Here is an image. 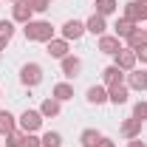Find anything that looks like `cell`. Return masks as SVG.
Listing matches in <instances>:
<instances>
[{
    "label": "cell",
    "instance_id": "obj_36",
    "mask_svg": "<svg viewBox=\"0 0 147 147\" xmlns=\"http://www.w3.org/2000/svg\"><path fill=\"white\" fill-rule=\"evenodd\" d=\"M144 34H147V28H144Z\"/></svg>",
    "mask_w": 147,
    "mask_h": 147
},
{
    "label": "cell",
    "instance_id": "obj_1",
    "mask_svg": "<svg viewBox=\"0 0 147 147\" xmlns=\"http://www.w3.org/2000/svg\"><path fill=\"white\" fill-rule=\"evenodd\" d=\"M23 34L28 42H48V40H54V26L48 20H31L23 26Z\"/></svg>",
    "mask_w": 147,
    "mask_h": 147
},
{
    "label": "cell",
    "instance_id": "obj_22",
    "mask_svg": "<svg viewBox=\"0 0 147 147\" xmlns=\"http://www.w3.org/2000/svg\"><path fill=\"white\" fill-rule=\"evenodd\" d=\"M122 17H127L130 23H136V26H142V9H139V3H136V0L125 3V14H122Z\"/></svg>",
    "mask_w": 147,
    "mask_h": 147
},
{
    "label": "cell",
    "instance_id": "obj_15",
    "mask_svg": "<svg viewBox=\"0 0 147 147\" xmlns=\"http://www.w3.org/2000/svg\"><path fill=\"white\" fill-rule=\"evenodd\" d=\"M85 99H88V105H105L108 102V88L105 85H91L85 91Z\"/></svg>",
    "mask_w": 147,
    "mask_h": 147
},
{
    "label": "cell",
    "instance_id": "obj_4",
    "mask_svg": "<svg viewBox=\"0 0 147 147\" xmlns=\"http://www.w3.org/2000/svg\"><path fill=\"white\" fill-rule=\"evenodd\" d=\"M125 85H127L130 91L144 93L147 91V71H144V68H133V71H127V74H125Z\"/></svg>",
    "mask_w": 147,
    "mask_h": 147
},
{
    "label": "cell",
    "instance_id": "obj_28",
    "mask_svg": "<svg viewBox=\"0 0 147 147\" xmlns=\"http://www.w3.org/2000/svg\"><path fill=\"white\" fill-rule=\"evenodd\" d=\"M133 116L144 122V119H147V102H136V105H133Z\"/></svg>",
    "mask_w": 147,
    "mask_h": 147
},
{
    "label": "cell",
    "instance_id": "obj_14",
    "mask_svg": "<svg viewBox=\"0 0 147 147\" xmlns=\"http://www.w3.org/2000/svg\"><path fill=\"white\" fill-rule=\"evenodd\" d=\"M37 110L42 113V119H57V116L62 113V102H57L54 96H48V99H42V105Z\"/></svg>",
    "mask_w": 147,
    "mask_h": 147
},
{
    "label": "cell",
    "instance_id": "obj_29",
    "mask_svg": "<svg viewBox=\"0 0 147 147\" xmlns=\"http://www.w3.org/2000/svg\"><path fill=\"white\" fill-rule=\"evenodd\" d=\"M23 147H42V139H40L37 133H26V142H23Z\"/></svg>",
    "mask_w": 147,
    "mask_h": 147
},
{
    "label": "cell",
    "instance_id": "obj_19",
    "mask_svg": "<svg viewBox=\"0 0 147 147\" xmlns=\"http://www.w3.org/2000/svg\"><path fill=\"white\" fill-rule=\"evenodd\" d=\"M14 20H0V48H6L11 40H14Z\"/></svg>",
    "mask_w": 147,
    "mask_h": 147
},
{
    "label": "cell",
    "instance_id": "obj_26",
    "mask_svg": "<svg viewBox=\"0 0 147 147\" xmlns=\"http://www.w3.org/2000/svg\"><path fill=\"white\" fill-rule=\"evenodd\" d=\"M23 142H26V133H23L20 127L6 136V147H23Z\"/></svg>",
    "mask_w": 147,
    "mask_h": 147
},
{
    "label": "cell",
    "instance_id": "obj_2",
    "mask_svg": "<svg viewBox=\"0 0 147 147\" xmlns=\"http://www.w3.org/2000/svg\"><path fill=\"white\" fill-rule=\"evenodd\" d=\"M42 65L40 62H26L23 68H20V82L26 85V88H37L40 82H42Z\"/></svg>",
    "mask_w": 147,
    "mask_h": 147
},
{
    "label": "cell",
    "instance_id": "obj_31",
    "mask_svg": "<svg viewBox=\"0 0 147 147\" xmlns=\"http://www.w3.org/2000/svg\"><path fill=\"white\" fill-rule=\"evenodd\" d=\"M96 147H116V142H113V139H108V136H102V139L96 142Z\"/></svg>",
    "mask_w": 147,
    "mask_h": 147
},
{
    "label": "cell",
    "instance_id": "obj_10",
    "mask_svg": "<svg viewBox=\"0 0 147 147\" xmlns=\"http://www.w3.org/2000/svg\"><path fill=\"white\" fill-rule=\"evenodd\" d=\"M85 31H88V34H93V37L108 34V20L102 17V14H96V11H93L91 17L85 20Z\"/></svg>",
    "mask_w": 147,
    "mask_h": 147
},
{
    "label": "cell",
    "instance_id": "obj_25",
    "mask_svg": "<svg viewBox=\"0 0 147 147\" xmlns=\"http://www.w3.org/2000/svg\"><path fill=\"white\" fill-rule=\"evenodd\" d=\"M40 139H42V147H62V133L57 130H45Z\"/></svg>",
    "mask_w": 147,
    "mask_h": 147
},
{
    "label": "cell",
    "instance_id": "obj_12",
    "mask_svg": "<svg viewBox=\"0 0 147 147\" xmlns=\"http://www.w3.org/2000/svg\"><path fill=\"white\" fill-rule=\"evenodd\" d=\"M119 133H122L125 139H139V136H142V119H136V116H127V119L119 125Z\"/></svg>",
    "mask_w": 147,
    "mask_h": 147
},
{
    "label": "cell",
    "instance_id": "obj_13",
    "mask_svg": "<svg viewBox=\"0 0 147 147\" xmlns=\"http://www.w3.org/2000/svg\"><path fill=\"white\" fill-rule=\"evenodd\" d=\"M127 93H130V88L125 82H116V85L108 88V102L110 105H125V102H127Z\"/></svg>",
    "mask_w": 147,
    "mask_h": 147
},
{
    "label": "cell",
    "instance_id": "obj_23",
    "mask_svg": "<svg viewBox=\"0 0 147 147\" xmlns=\"http://www.w3.org/2000/svg\"><path fill=\"white\" fill-rule=\"evenodd\" d=\"M133 28H136V23H130L127 17H119V20H116V26H113V34L119 37V40H125Z\"/></svg>",
    "mask_w": 147,
    "mask_h": 147
},
{
    "label": "cell",
    "instance_id": "obj_17",
    "mask_svg": "<svg viewBox=\"0 0 147 147\" xmlns=\"http://www.w3.org/2000/svg\"><path fill=\"white\" fill-rule=\"evenodd\" d=\"M51 96H54L57 102H68V99H74V85L71 82H57L54 88H51Z\"/></svg>",
    "mask_w": 147,
    "mask_h": 147
},
{
    "label": "cell",
    "instance_id": "obj_27",
    "mask_svg": "<svg viewBox=\"0 0 147 147\" xmlns=\"http://www.w3.org/2000/svg\"><path fill=\"white\" fill-rule=\"evenodd\" d=\"M28 6H31V11L40 14V11H45V9H51V0H26Z\"/></svg>",
    "mask_w": 147,
    "mask_h": 147
},
{
    "label": "cell",
    "instance_id": "obj_9",
    "mask_svg": "<svg viewBox=\"0 0 147 147\" xmlns=\"http://www.w3.org/2000/svg\"><path fill=\"white\" fill-rule=\"evenodd\" d=\"M11 20H14V23H20V26L31 23V20H34V11H31V6H28L26 0L14 3V6H11Z\"/></svg>",
    "mask_w": 147,
    "mask_h": 147
},
{
    "label": "cell",
    "instance_id": "obj_24",
    "mask_svg": "<svg viewBox=\"0 0 147 147\" xmlns=\"http://www.w3.org/2000/svg\"><path fill=\"white\" fill-rule=\"evenodd\" d=\"M93 6H96V14H102V17H110V14L119 9L116 0H93Z\"/></svg>",
    "mask_w": 147,
    "mask_h": 147
},
{
    "label": "cell",
    "instance_id": "obj_18",
    "mask_svg": "<svg viewBox=\"0 0 147 147\" xmlns=\"http://www.w3.org/2000/svg\"><path fill=\"white\" fill-rule=\"evenodd\" d=\"M125 42H127V48H130V51H136L139 45H144V42H147L144 28H142V26H136V28H133V31H130V34L125 37Z\"/></svg>",
    "mask_w": 147,
    "mask_h": 147
},
{
    "label": "cell",
    "instance_id": "obj_16",
    "mask_svg": "<svg viewBox=\"0 0 147 147\" xmlns=\"http://www.w3.org/2000/svg\"><path fill=\"white\" fill-rule=\"evenodd\" d=\"M116 82H125V71L116 68V65H108V68L102 71V85L110 88V85H116Z\"/></svg>",
    "mask_w": 147,
    "mask_h": 147
},
{
    "label": "cell",
    "instance_id": "obj_32",
    "mask_svg": "<svg viewBox=\"0 0 147 147\" xmlns=\"http://www.w3.org/2000/svg\"><path fill=\"white\" fill-rule=\"evenodd\" d=\"M127 147H147V142H142V136L139 139H127Z\"/></svg>",
    "mask_w": 147,
    "mask_h": 147
},
{
    "label": "cell",
    "instance_id": "obj_8",
    "mask_svg": "<svg viewBox=\"0 0 147 147\" xmlns=\"http://www.w3.org/2000/svg\"><path fill=\"white\" fill-rule=\"evenodd\" d=\"M136 62H139V59H136V51H130V48H122L119 54H113V65H116V68H122L125 74L133 71V68H136Z\"/></svg>",
    "mask_w": 147,
    "mask_h": 147
},
{
    "label": "cell",
    "instance_id": "obj_21",
    "mask_svg": "<svg viewBox=\"0 0 147 147\" xmlns=\"http://www.w3.org/2000/svg\"><path fill=\"white\" fill-rule=\"evenodd\" d=\"M99 139H102V133H99L96 127H88V130L79 133V144H82V147H96Z\"/></svg>",
    "mask_w": 147,
    "mask_h": 147
},
{
    "label": "cell",
    "instance_id": "obj_34",
    "mask_svg": "<svg viewBox=\"0 0 147 147\" xmlns=\"http://www.w3.org/2000/svg\"><path fill=\"white\" fill-rule=\"evenodd\" d=\"M136 3H147V0H136Z\"/></svg>",
    "mask_w": 147,
    "mask_h": 147
},
{
    "label": "cell",
    "instance_id": "obj_38",
    "mask_svg": "<svg viewBox=\"0 0 147 147\" xmlns=\"http://www.w3.org/2000/svg\"><path fill=\"white\" fill-rule=\"evenodd\" d=\"M0 51H3V48H0Z\"/></svg>",
    "mask_w": 147,
    "mask_h": 147
},
{
    "label": "cell",
    "instance_id": "obj_11",
    "mask_svg": "<svg viewBox=\"0 0 147 147\" xmlns=\"http://www.w3.org/2000/svg\"><path fill=\"white\" fill-rule=\"evenodd\" d=\"M45 54L54 57V59H62V57H68V40H62V37H54V40H48V42H45Z\"/></svg>",
    "mask_w": 147,
    "mask_h": 147
},
{
    "label": "cell",
    "instance_id": "obj_37",
    "mask_svg": "<svg viewBox=\"0 0 147 147\" xmlns=\"http://www.w3.org/2000/svg\"><path fill=\"white\" fill-rule=\"evenodd\" d=\"M0 96H3V93H0Z\"/></svg>",
    "mask_w": 147,
    "mask_h": 147
},
{
    "label": "cell",
    "instance_id": "obj_33",
    "mask_svg": "<svg viewBox=\"0 0 147 147\" xmlns=\"http://www.w3.org/2000/svg\"><path fill=\"white\" fill-rule=\"evenodd\" d=\"M139 9H142V23H147V3H139Z\"/></svg>",
    "mask_w": 147,
    "mask_h": 147
},
{
    "label": "cell",
    "instance_id": "obj_3",
    "mask_svg": "<svg viewBox=\"0 0 147 147\" xmlns=\"http://www.w3.org/2000/svg\"><path fill=\"white\" fill-rule=\"evenodd\" d=\"M20 130L23 133H37V130L42 127V113L40 110H31V108H26L23 113H20Z\"/></svg>",
    "mask_w": 147,
    "mask_h": 147
},
{
    "label": "cell",
    "instance_id": "obj_5",
    "mask_svg": "<svg viewBox=\"0 0 147 147\" xmlns=\"http://www.w3.org/2000/svg\"><path fill=\"white\" fill-rule=\"evenodd\" d=\"M59 68H62V76H65V79H76V76L82 74V59L68 54V57L59 59Z\"/></svg>",
    "mask_w": 147,
    "mask_h": 147
},
{
    "label": "cell",
    "instance_id": "obj_7",
    "mask_svg": "<svg viewBox=\"0 0 147 147\" xmlns=\"http://www.w3.org/2000/svg\"><path fill=\"white\" fill-rule=\"evenodd\" d=\"M96 48H99L102 54L113 57V54H119V51H122V40H119L116 34H102V37H99V42H96Z\"/></svg>",
    "mask_w": 147,
    "mask_h": 147
},
{
    "label": "cell",
    "instance_id": "obj_6",
    "mask_svg": "<svg viewBox=\"0 0 147 147\" xmlns=\"http://www.w3.org/2000/svg\"><path fill=\"white\" fill-rule=\"evenodd\" d=\"M59 31H62V40H68V42L74 40L76 42V40H82V34H85V23L82 20H65Z\"/></svg>",
    "mask_w": 147,
    "mask_h": 147
},
{
    "label": "cell",
    "instance_id": "obj_35",
    "mask_svg": "<svg viewBox=\"0 0 147 147\" xmlns=\"http://www.w3.org/2000/svg\"><path fill=\"white\" fill-rule=\"evenodd\" d=\"M11 3H20V0H11Z\"/></svg>",
    "mask_w": 147,
    "mask_h": 147
},
{
    "label": "cell",
    "instance_id": "obj_30",
    "mask_svg": "<svg viewBox=\"0 0 147 147\" xmlns=\"http://www.w3.org/2000/svg\"><path fill=\"white\" fill-rule=\"evenodd\" d=\"M136 59H142V62H147V42L136 48Z\"/></svg>",
    "mask_w": 147,
    "mask_h": 147
},
{
    "label": "cell",
    "instance_id": "obj_20",
    "mask_svg": "<svg viewBox=\"0 0 147 147\" xmlns=\"http://www.w3.org/2000/svg\"><path fill=\"white\" fill-rule=\"evenodd\" d=\"M17 130V119L9 113V110H0V136H9Z\"/></svg>",
    "mask_w": 147,
    "mask_h": 147
}]
</instances>
